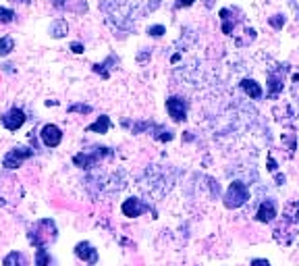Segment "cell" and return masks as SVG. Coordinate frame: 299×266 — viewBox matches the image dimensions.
<instances>
[{"instance_id":"cell-1","label":"cell","mask_w":299,"mask_h":266,"mask_svg":"<svg viewBox=\"0 0 299 266\" xmlns=\"http://www.w3.org/2000/svg\"><path fill=\"white\" fill-rule=\"evenodd\" d=\"M27 237H30V243L36 249L38 247H48L50 243L56 241V237H59V229H56L52 218H40L30 227Z\"/></svg>"},{"instance_id":"cell-2","label":"cell","mask_w":299,"mask_h":266,"mask_svg":"<svg viewBox=\"0 0 299 266\" xmlns=\"http://www.w3.org/2000/svg\"><path fill=\"white\" fill-rule=\"evenodd\" d=\"M249 200V189L245 183H241V181H235V183L229 185L224 193V206L226 208H239L243 206L245 202Z\"/></svg>"},{"instance_id":"cell-3","label":"cell","mask_w":299,"mask_h":266,"mask_svg":"<svg viewBox=\"0 0 299 266\" xmlns=\"http://www.w3.org/2000/svg\"><path fill=\"white\" fill-rule=\"evenodd\" d=\"M34 156V148H27V146H17V148H13L5 154V158H3V166L5 169H19V166L25 162V160H30Z\"/></svg>"},{"instance_id":"cell-4","label":"cell","mask_w":299,"mask_h":266,"mask_svg":"<svg viewBox=\"0 0 299 266\" xmlns=\"http://www.w3.org/2000/svg\"><path fill=\"white\" fill-rule=\"evenodd\" d=\"M25 113L21 108H17V106H13L11 110H7V113L0 117V123H3V127L5 129H9V131H17V129H21L23 127V123H25Z\"/></svg>"},{"instance_id":"cell-5","label":"cell","mask_w":299,"mask_h":266,"mask_svg":"<svg viewBox=\"0 0 299 266\" xmlns=\"http://www.w3.org/2000/svg\"><path fill=\"white\" fill-rule=\"evenodd\" d=\"M40 137H42V144H44L46 148H56V146H61V142H63V129L59 127V125L48 123V125L42 127Z\"/></svg>"},{"instance_id":"cell-6","label":"cell","mask_w":299,"mask_h":266,"mask_svg":"<svg viewBox=\"0 0 299 266\" xmlns=\"http://www.w3.org/2000/svg\"><path fill=\"white\" fill-rule=\"evenodd\" d=\"M75 256L83 262V264H88V266H96L98 264V260H100V256H98V249L90 243V241H79L77 245H75Z\"/></svg>"},{"instance_id":"cell-7","label":"cell","mask_w":299,"mask_h":266,"mask_svg":"<svg viewBox=\"0 0 299 266\" xmlns=\"http://www.w3.org/2000/svg\"><path fill=\"white\" fill-rule=\"evenodd\" d=\"M166 113L168 117L173 119V121H185L187 119V104H185L183 98L179 96H173V98H168L166 100Z\"/></svg>"},{"instance_id":"cell-8","label":"cell","mask_w":299,"mask_h":266,"mask_svg":"<svg viewBox=\"0 0 299 266\" xmlns=\"http://www.w3.org/2000/svg\"><path fill=\"white\" fill-rule=\"evenodd\" d=\"M104 148H100V152H79L75 154V166H79V169H92V166H96L98 158H102V156H108L110 152H102Z\"/></svg>"},{"instance_id":"cell-9","label":"cell","mask_w":299,"mask_h":266,"mask_svg":"<svg viewBox=\"0 0 299 266\" xmlns=\"http://www.w3.org/2000/svg\"><path fill=\"white\" fill-rule=\"evenodd\" d=\"M148 208H150V206H148L144 200H139V198H127V200L123 202V206H121L123 214H125V216H129V218H137V216H141Z\"/></svg>"},{"instance_id":"cell-10","label":"cell","mask_w":299,"mask_h":266,"mask_svg":"<svg viewBox=\"0 0 299 266\" xmlns=\"http://www.w3.org/2000/svg\"><path fill=\"white\" fill-rule=\"evenodd\" d=\"M258 220L260 222H270V220H274V216H276V204L272 202V200H266V202H262L260 204V208H258Z\"/></svg>"},{"instance_id":"cell-11","label":"cell","mask_w":299,"mask_h":266,"mask_svg":"<svg viewBox=\"0 0 299 266\" xmlns=\"http://www.w3.org/2000/svg\"><path fill=\"white\" fill-rule=\"evenodd\" d=\"M3 266H30V258H27V254H23V251L15 249L5 256Z\"/></svg>"},{"instance_id":"cell-12","label":"cell","mask_w":299,"mask_h":266,"mask_svg":"<svg viewBox=\"0 0 299 266\" xmlns=\"http://www.w3.org/2000/svg\"><path fill=\"white\" fill-rule=\"evenodd\" d=\"M34 264H36V266H56V260H54V256L50 254L46 247H38V249H36Z\"/></svg>"},{"instance_id":"cell-13","label":"cell","mask_w":299,"mask_h":266,"mask_svg":"<svg viewBox=\"0 0 299 266\" xmlns=\"http://www.w3.org/2000/svg\"><path fill=\"white\" fill-rule=\"evenodd\" d=\"M241 88H243V92L251 98V100H260V98H262L260 83H255L253 79H243V81H241Z\"/></svg>"},{"instance_id":"cell-14","label":"cell","mask_w":299,"mask_h":266,"mask_svg":"<svg viewBox=\"0 0 299 266\" xmlns=\"http://www.w3.org/2000/svg\"><path fill=\"white\" fill-rule=\"evenodd\" d=\"M48 32H50L52 38H65V36L69 34V23H67V19H56V21H52L50 27H48Z\"/></svg>"},{"instance_id":"cell-15","label":"cell","mask_w":299,"mask_h":266,"mask_svg":"<svg viewBox=\"0 0 299 266\" xmlns=\"http://www.w3.org/2000/svg\"><path fill=\"white\" fill-rule=\"evenodd\" d=\"M108 129H110V119L106 117V115H102V117H98L90 127H88V131H92V133H100V135H104V133H108Z\"/></svg>"},{"instance_id":"cell-16","label":"cell","mask_w":299,"mask_h":266,"mask_svg":"<svg viewBox=\"0 0 299 266\" xmlns=\"http://www.w3.org/2000/svg\"><path fill=\"white\" fill-rule=\"evenodd\" d=\"M13 50H15V40H13L11 36L0 38V57H7V54H11Z\"/></svg>"},{"instance_id":"cell-17","label":"cell","mask_w":299,"mask_h":266,"mask_svg":"<svg viewBox=\"0 0 299 266\" xmlns=\"http://www.w3.org/2000/svg\"><path fill=\"white\" fill-rule=\"evenodd\" d=\"M13 19H15V13L11 9H0V23H11Z\"/></svg>"},{"instance_id":"cell-18","label":"cell","mask_w":299,"mask_h":266,"mask_svg":"<svg viewBox=\"0 0 299 266\" xmlns=\"http://www.w3.org/2000/svg\"><path fill=\"white\" fill-rule=\"evenodd\" d=\"M164 32H166L164 25H152V27H148V34H150L152 38H160Z\"/></svg>"},{"instance_id":"cell-19","label":"cell","mask_w":299,"mask_h":266,"mask_svg":"<svg viewBox=\"0 0 299 266\" xmlns=\"http://www.w3.org/2000/svg\"><path fill=\"white\" fill-rule=\"evenodd\" d=\"M69 110H77V113H92V106H85V104H75V106H71Z\"/></svg>"},{"instance_id":"cell-20","label":"cell","mask_w":299,"mask_h":266,"mask_svg":"<svg viewBox=\"0 0 299 266\" xmlns=\"http://www.w3.org/2000/svg\"><path fill=\"white\" fill-rule=\"evenodd\" d=\"M270 25H274V27H282V25H284V17H280V15L270 17Z\"/></svg>"},{"instance_id":"cell-21","label":"cell","mask_w":299,"mask_h":266,"mask_svg":"<svg viewBox=\"0 0 299 266\" xmlns=\"http://www.w3.org/2000/svg\"><path fill=\"white\" fill-rule=\"evenodd\" d=\"M71 50L77 52V54H81L85 48H83V44H79V42H73V44H71Z\"/></svg>"},{"instance_id":"cell-22","label":"cell","mask_w":299,"mask_h":266,"mask_svg":"<svg viewBox=\"0 0 299 266\" xmlns=\"http://www.w3.org/2000/svg\"><path fill=\"white\" fill-rule=\"evenodd\" d=\"M195 0H179V7H191Z\"/></svg>"},{"instance_id":"cell-23","label":"cell","mask_w":299,"mask_h":266,"mask_svg":"<svg viewBox=\"0 0 299 266\" xmlns=\"http://www.w3.org/2000/svg\"><path fill=\"white\" fill-rule=\"evenodd\" d=\"M251 266H270V264H268L266 260H253V262H251Z\"/></svg>"},{"instance_id":"cell-24","label":"cell","mask_w":299,"mask_h":266,"mask_svg":"<svg viewBox=\"0 0 299 266\" xmlns=\"http://www.w3.org/2000/svg\"><path fill=\"white\" fill-rule=\"evenodd\" d=\"M13 3H32V0H13Z\"/></svg>"}]
</instances>
